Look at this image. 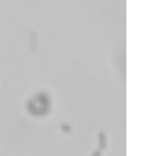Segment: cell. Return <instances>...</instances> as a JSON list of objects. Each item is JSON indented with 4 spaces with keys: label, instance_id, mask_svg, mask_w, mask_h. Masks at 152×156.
Instances as JSON below:
<instances>
[{
    "label": "cell",
    "instance_id": "obj_1",
    "mask_svg": "<svg viewBox=\"0 0 152 156\" xmlns=\"http://www.w3.org/2000/svg\"><path fill=\"white\" fill-rule=\"evenodd\" d=\"M31 100H32V103H36V105H39V101H38V96H36V94H32V98H31ZM46 103H50V101H46V100H43V105H46ZM36 108H32V110L31 112H29V115H34V117H36ZM48 112H50V108H48V106H45V108H43V110L41 112H38V113H39V115H48Z\"/></svg>",
    "mask_w": 152,
    "mask_h": 156
}]
</instances>
